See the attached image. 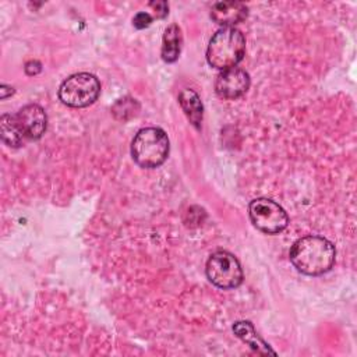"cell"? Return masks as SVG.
<instances>
[{"label":"cell","mask_w":357,"mask_h":357,"mask_svg":"<svg viewBox=\"0 0 357 357\" xmlns=\"http://www.w3.org/2000/svg\"><path fill=\"white\" fill-rule=\"evenodd\" d=\"M290 262L308 276H319L331 271L335 264V245L321 236H304L290 247Z\"/></svg>","instance_id":"1"},{"label":"cell","mask_w":357,"mask_h":357,"mask_svg":"<svg viewBox=\"0 0 357 357\" xmlns=\"http://www.w3.org/2000/svg\"><path fill=\"white\" fill-rule=\"evenodd\" d=\"M245 54V38L234 26H223L213 33L206 49L211 67L229 70L236 67Z\"/></svg>","instance_id":"2"},{"label":"cell","mask_w":357,"mask_h":357,"mask_svg":"<svg viewBox=\"0 0 357 357\" xmlns=\"http://www.w3.org/2000/svg\"><path fill=\"white\" fill-rule=\"evenodd\" d=\"M167 134L159 127L141 128L131 142V156L134 162L145 169L160 166L169 156Z\"/></svg>","instance_id":"3"},{"label":"cell","mask_w":357,"mask_h":357,"mask_svg":"<svg viewBox=\"0 0 357 357\" xmlns=\"http://www.w3.org/2000/svg\"><path fill=\"white\" fill-rule=\"evenodd\" d=\"M100 93L99 79L89 73H77L66 78L59 88V99L70 107H86Z\"/></svg>","instance_id":"4"},{"label":"cell","mask_w":357,"mask_h":357,"mask_svg":"<svg viewBox=\"0 0 357 357\" xmlns=\"http://www.w3.org/2000/svg\"><path fill=\"white\" fill-rule=\"evenodd\" d=\"M206 276L219 289H234L243 283V269L238 259L229 251L213 252L205 266Z\"/></svg>","instance_id":"5"},{"label":"cell","mask_w":357,"mask_h":357,"mask_svg":"<svg viewBox=\"0 0 357 357\" xmlns=\"http://www.w3.org/2000/svg\"><path fill=\"white\" fill-rule=\"evenodd\" d=\"M251 223L265 234H278L289 225L286 211L272 199L257 198L248 205Z\"/></svg>","instance_id":"6"},{"label":"cell","mask_w":357,"mask_h":357,"mask_svg":"<svg viewBox=\"0 0 357 357\" xmlns=\"http://www.w3.org/2000/svg\"><path fill=\"white\" fill-rule=\"evenodd\" d=\"M250 88V75L241 68L223 70L215 79V92L219 98L233 100L243 96Z\"/></svg>","instance_id":"7"},{"label":"cell","mask_w":357,"mask_h":357,"mask_svg":"<svg viewBox=\"0 0 357 357\" xmlns=\"http://www.w3.org/2000/svg\"><path fill=\"white\" fill-rule=\"evenodd\" d=\"M15 119L26 139H39L46 131L47 117L43 107L39 105L29 103L21 107L15 114Z\"/></svg>","instance_id":"8"},{"label":"cell","mask_w":357,"mask_h":357,"mask_svg":"<svg viewBox=\"0 0 357 357\" xmlns=\"http://www.w3.org/2000/svg\"><path fill=\"white\" fill-rule=\"evenodd\" d=\"M248 15V8L241 1H219L212 6L211 18L223 26H234L244 21Z\"/></svg>","instance_id":"9"},{"label":"cell","mask_w":357,"mask_h":357,"mask_svg":"<svg viewBox=\"0 0 357 357\" xmlns=\"http://www.w3.org/2000/svg\"><path fill=\"white\" fill-rule=\"evenodd\" d=\"M234 335L241 339L245 344H248L255 353L258 354H272L275 356L276 351L257 333L252 324L250 321H237L233 325Z\"/></svg>","instance_id":"10"},{"label":"cell","mask_w":357,"mask_h":357,"mask_svg":"<svg viewBox=\"0 0 357 357\" xmlns=\"http://www.w3.org/2000/svg\"><path fill=\"white\" fill-rule=\"evenodd\" d=\"M178 103H180L184 114L187 116L188 121L195 128H201L204 106H202V102H201V98L198 96V93L194 89L184 88L178 93Z\"/></svg>","instance_id":"11"},{"label":"cell","mask_w":357,"mask_h":357,"mask_svg":"<svg viewBox=\"0 0 357 357\" xmlns=\"http://www.w3.org/2000/svg\"><path fill=\"white\" fill-rule=\"evenodd\" d=\"M181 43H183V36H181V29L178 25L172 24L165 29L163 38H162V59L166 63H174L181 52Z\"/></svg>","instance_id":"12"},{"label":"cell","mask_w":357,"mask_h":357,"mask_svg":"<svg viewBox=\"0 0 357 357\" xmlns=\"http://www.w3.org/2000/svg\"><path fill=\"white\" fill-rule=\"evenodd\" d=\"M0 131L3 142L11 148H20L26 141L17 123L15 114H3L0 117Z\"/></svg>","instance_id":"13"},{"label":"cell","mask_w":357,"mask_h":357,"mask_svg":"<svg viewBox=\"0 0 357 357\" xmlns=\"http://www.w3.org/2000/svg\"><path fill=\"white\" fill-rule=\"evenodd\" d=\"M139 110V105L135 99L132 98H123L119 99L113 107H112V113L114 114L116 119L119 120H128L132 116H135Z\"/></svg>","instance_id":"14"},{"label":"cell","mask_w":357,"mask_h":357,"mask_svg":"<svg viewBox=\"0 0 357 357\" xmlns=\"http://www.w3.org/2000/svg\"><path fill=\"white\" fill-rule=\"evenodd\" d=\"M132 24L135 28L138 29H144V28H148L151 24H152V17L145 13V11H141V13H137L135 17L132 18Z\"/></svg>","instance_id":"15"},{"label":"cell","mask_w":357,"mask_h":357,"mask_svg":"<svg viewBox=\"0 0 357 357\" xmlns=\"http://www.w3.org/2000/svg\"><path fill=\"white\" fill-rule=\"evenodd\" d=\"M149 6L155 10V17L156 18H165L169 13V4L166 1H152Z\"/></svg>","instance_id":"16"},{"label":"cell","mask_w":357,"mask_h":357,"mask_svg":"<svg viewBox=\"0 0 357 357\" xmlns=\"http://www.w3.org/2000/svg\"><path fill=\"white\" fill-rule=\"evenodd\" d=\"M25 73L28 74V75H36L38 73H40V70H42V64L38 61V60H31V61H28L26 64H25Z\"/></svg>","instance_id":"17"},{"label":"cell","mask_w":357,"mask_h":357,"mask_svg":"<svg viewBox=\"0 0 357 357\" xmlns=\"http://www.w3.org/2000/svg\"><path fill=\"white\" fill-rule=\"evenodd\" d=\"M0 98L1 99H6L8 95H13V92H14V89L11 88V86H8V85H6V84H3L1 86H0Z\"/></svg>","instance_id":"18"}]
</instances>
